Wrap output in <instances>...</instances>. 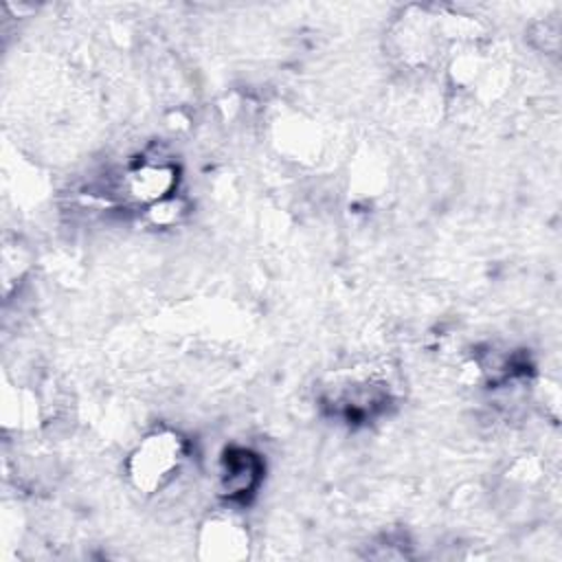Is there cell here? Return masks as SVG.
<instances>
[{
  "label": "cell",
  "mask_w": 562,
  "mask_h": 562,
  "mask_svg": "<svg viewBox=\"0 0 562 562\" xmlns=\"http://www.w3.org/2000/svg\"><path fill=\"white\" fill-rule=\"evenodd\" d=\"M184 459V441L173 430H154L130 454L127 474L132 483L151 494L162 490L180 470Z\"/></svg>",
  "instance_id": "obj_1"
},
{
  "label": "cell",
  "mask_w": 562,
  "mask_h": 562,
  "mask_svg": "<svg viewBox=\"0 0 562 562\" xmlns=\"http://www.w3.org/2000/svg\"><path fill=\"white\" fill-rule=\"evenodd\" d=\"M261 459L248 448H231L220 465V485L226 498L246 501L261 481Z\"/></svg>",
  "instance_id": "obj_2"
},
{
  "label": "cell",
  "mask_w": 562,
  "mask_h": 562,
  "mask_svg": "<svg viewBox=\"0 0 562 562\" xmlns=\"http://www.w3.org/2000/svg\"><path fill=\"white\" fill-rule=\"evenodd\" d=\"M246 531L241 525H237L228 516H215L211 518L200 538V547L204 549V555L220 558V560H235L246 553Z\"/></svg>",
  "instance_id": "obj_4"
},
{
  "label": "cell",
  "mask_w": 562,
  "mask_h": 562,
  "mask_svg": "<svg viewBox=\"0 0 562 562\" xmlns=\"http://www.w3.org/2000/svg\"><path fill=\"white\" fill-rule=\"evenodd\" d=\"M123 187L132 200L151 206L171 198L176 187V167L169 162L143 160L127 171Z\"/></svg>",
  "instance_id": "obj_3"
}]
</instances>
